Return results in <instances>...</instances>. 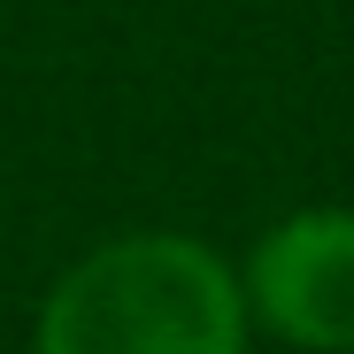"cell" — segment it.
<instances>
[{
	"label": "cell",
	"instance_id": "cell-1",
	"mask_svg": "<svg viewBox=\"0 0 354 354\" xmlns=\"http://www.w3.org/2000/svg\"><path fill=\"white\" fill-rule=\"evenodd\" d=\"M39 354H247V301L201 239L139 231L46 292Z\"/></svg>",
	"mask_w": 354,
	"mask_h": 354
},
{
	"label": "cell",
	"instance_id": "cell-2",
	"mask_svg": "<svg viewBox=\"0 0 354 354\" xmlns=\"http://www.w3.org/2000/svg\"><path fill=\"white\" fill-rule=\"evenodd\" d=\"M254 308L277 339L346 354L354 346V216H292L254 247Z\"/></svg>",
	"mask_w": 354,
	"mask_h": 354
}]
</instances>
